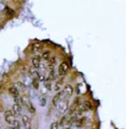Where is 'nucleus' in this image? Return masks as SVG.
Returning <instances> with one entry per match:
<instances>
[{"instance_id":"19","label":"nucleus","mask_w":126,"mask_h":129,"mask_svg":"<svg viewBox=\"0 0 126 129\" xmlns=\"http://www.w3.org/2000/svg\"><path fill=\"white\" fill-rule=\"evenodd\" d=\"M56 64V58L55 57H50V59L48 60V67L51 68V67H54Z\"/></svg>"},{"instance_id":"17","label":"nucleus","mask_w":126,"mask_h":129,"mask_svg":"<svg viewBox=\"0 0 126 129\" xmlns=\"http://www.w3.org/2000/svg\"><path fill=\"white\" fill-rule=\"evenodd\" d=\"M15 85L17 86V88L19 89L20 92H25L26 89H27V85H26L25 83H23V82H17Z\"/></svg>"},{"instance_id":"7","label":"nucleus","mask_w":126,"mask_h":129,"mask_svg":"<svg viewBox=\"0 0 126 129\" xmlns=\"http://www.w3.org/2000/svg\"><path fill=\"white\" fill-rule=\"evenodd\" d=\"M42 57L41 56H39V55H36V56H34L33 58H32V65L35 67V68H37V69H40V67H41V65H42V59H41Z\"/></svg>"},{"instance_id":"24","label":"nucleus","mask_w":126,"mask_h":129,"mask_svg":"<svg viewBox=\"0 0 126 129\" xmlns=\"http://www.w3.org/2000/svg\"><path fill=\"white\" fill-rule=\"evenodd\" d=\"M10 129H16V128H13V127H11V128Z\"/></svg>"},{"instance_id":"23","label":"nucleus","mask_w":126,"mask_h":129,"mask_svg":"<svg viewBox=\"0 0 126 129\" xmlns=\"http://www.w3.org/2000/svg\"><path fill=\"white\" fill-rule=\"evenodd\" d=\"M58 125H59L58 122H53V123H51L49 129H58Z\"/></svg>"},{"instance_id":"12","label":"nucleus","mask_w":126,"mask_h":129,"mask_svg":"<svg viewBox=\"0 0 126 129\" xmlns=\"http://www.w3.org/2000/svg\"><path fill=\"white\" fill-rule=\"evenodd\" d=\"M63 82H64V78H63V77H60L59 80L56 81V83H55V85H54V90H55V92L61 91V88H62V86H63Z\"/></svg>"},{"instance_id":"1","label":"nucleus","mask_w":126,"mask_h":129,"mask_svg":"<svg viewBox=\"0 0 126 129\" xmlns=\"http://www.w3.org/2000/svg\"><path fill=\"white\" fill-rule=\"evenodd\" d=\"M69 108V102H68V99H63L61 102H59L56 106V109H57V112L59 114H64Z\"/></svg>"},{"instance_id":"3","label":"nucleus","mask_w":126,"mask_h":129,"mask_svg":"<svg viewBox=\"0 0 126 129\" xmlns=\"http://www.w3.org/2000/svg\"><path fill=\"white\" fill-rule=\"evenodd\" d=\"M4 117H5V120L8 124H10V126L13 124V122L16 120V115L14 114V112L12 110H6L4 112Z\"/></svg>"},{"instance_id":"15","label":"nucleus","mask_w":126,"mask_h":129,"mask_svg":"<svg viewBox=\"0 0 126 129\" xmlns=\"http://www.w3.org/2000/svg\"><path fill=\"white\" fill-rule=\"evenodd\" d=\"M14 102H15V104H18V105H20V106H22V107L25 106V100H24L21 96L14 97Z\"/></svg>"},{"instance_id":"20","label":"nucleus","mask_w":126,"mask_h":129,"mask_svg":"<svg viewBox=\"0 0 126 129\" xmlns=\"http://www.w3.org/2000/svg\"><path fill=\"white\" fill-rule=\"evenodd\" d=\"M25 106L28 108V109H29L31 112H33V113L35 112V108H34L33 105H32V104L30 103V102H29V101H28V102H26V101H25Z\"/></svg>"},{"instance_id":"4","label":"nucleus","mask_w":126,"mask_h":129,"mask_svg":"<svg viewBox=\"0 0 126 129\" xmlns=\"http://www.w3.org/2000/svg\"><path fill=\"white\" fill-rule=\"evenodd\" d=\"M92 108V105L88 102V101H85L82 104L78 105V108H77V110L80 111V112H84V111H88Z\"/></svg>"},{"instance_id":"16","label":"nucleus","mask_w":126,"mask_h":129,"mask_svg":"<svg viewBox=\"0 0 126 129\" xmlns=\"http://www.w3.org/2000/svg\"><path fill=\"white\" fill-rule=\"evenodd\" d=\"M50 56H51V54H50L49 50H44L42 53V58L44 61H48L50 59Z\"/></svg>"},{"instance_id":"22","label":"nucleus","mask_w":126,"mask_h":129,"mask_svg":"<svg viewBox=\"0 0 126 129\" xmlns=\"http://www.w3.org/2000/svg\"><path fill=\"white\" fill-rule=\"evenodd\" d=\"M40 105H41L42 107H44V106L46 105V99H45V98H42V99H41V101H40Z\"/></svg>"},{"instance_id":"5","label":"nucleus","mask_w":126,"mask_h":129,"mask_svg":"<svg viewBox=\"0 0 126 129\" xmlns=\"http://www.w3.org/2000/svg\"><path fill=\"white\" fill-rule=\"evenodd\" d=\"M62 91H63V94H64V97L66 98V99L71 98L74 93V89L71 85H66V86L64 87V89H63Z\"/></svg>"},{"instance_id":"13","label":"nucleus","mask_w":126,"mask_h":129,"mask_svg":"<svg viewBox=\"0 0 126 129\" xmlns=\"http://www.w3.org/2000/svg\"><path fill=\"white\" fill-rule=\"evenodd\" d=\"M22 122L25 125V127L28 129V127L31 126V117L28 116V115H26V114L22 115Z\"/></svg>"},{"instance_id":"8","label":"nucleus","mask_w":126,"mask_h":129,"mask_svg":"<svg viewBox=\"0 0 126 129\" xmlns=\"http://www.w3.org/2000/svg\"><path fill=\"white\" fill-rule=\"evenodd\" d=\"M8 92H9V94H10L12 97H17V96H20V91H19V89L17 88L16 85H13V86H11L9 89H8Z\"/></svg>"},{"instance_id":"21","label":"nucleus","mask_w":126,"mask_h":129,"mask_svg":"<svg viewBox=\"0 0 126 129\" xmlns=\"http://www.w3.org/2000/svg\"><path fill=\"white\" fill-rule=\"evenodd\" d=\"M11 127H13V128H16V129H20L21 128V122L19 121V120H15L14 122H13V124L11 125Z\"/></svg>"},{"instance_id":"18","label":"nucleus","mask_w":126,"mask_h":129,"mask_svg":"<svg viewBox=\"0 0 126 129\" xmlns=\"http://www.w3.org/2000/svg\"><path fill=\"white\" fill-rule=\"evenodd\" d=\"M39 82H40L39 78H32V85L34 87V89H39V87H40Z\"/></svg>"},{"instance_id":"14","label":"nucleus","mask_w":126,"mask_h":129,"mask_svg":"<svg viewBox=\"0 0 126 129\" xmlns=\"http://www.w3.org/2000/svg\"><path fill=\"white\" fill-rule=\"evenodd\" d=\"M85 121H86V118H85L84 116H81V117H79V118L76 119L74 121L73 125L74 126H77V127H81V126H83L85 124Z\"/></svg>"},{"instance_id":"10","label":"nucleus","mask_w":126,"mask_h":129,"mask_svg":"<svg viewBox=\"0 0 126 129\" xmlns=\"http://www.w3.org/2000/svg\"><path fill=\"white\" fill-rule=\"evenodd\" d=\"M29 74L31 76L32 78H39V75H40V71L35 68L34 66H32L29 68Z\"/></svg>"},{"instance_id":"9","label":"nucleus","mask_w":126,"mask_h":129,"mask_svg":"<svg viewBox=\"0 0 126 129\" xmlns=\"http://www.w3.org/2000/svg\"><path fill=\"white\" fill-rule=\"evenodd\" d=\"M31 49H32V51H33L34 53H37V52H40V51H42V43H32Z\"/></svg>"},{"instance_id":"6","label":"nucleus","mask_w":126,"mask_h":129,"mask_svg":"<svg viewBox=\"0 0 126 129\" xmlns=\"http://www.w3.org/2000/svg\"><path fill=\"white\" fill-rule=\"evenodd\" d=\"M63 99H65L64 94H63V91H59V92H57V94H56L52 99V105L54 106V107H56V106H57V104H58L59 102H61Z\"/></svg>"},{"instance_id":"2","label":"nucleus","mask_w":126,"mask_h":129,"mask_svg":"<svg viewBox=\"0 0 126 129\" xmlns=\"http://www.w3.org/2000/svg\"><path fill=\"white\" fill-rule=\"evenodd\" d=\"M68 70H69V64L66 61H63L62 63H60L57 69V74L59 77H64L65 74L68 72Z\"/></svg>"},{"instance_id":"11","label":"nucleus","mask_w":126,"mask_h":129,"mask_svg":"<svg viewBox=\"0 0 126 129\" xmlns=\"http://www.w3.org/2000/svg\"><path fill=\"white\" fill-rule=\"evenodd\" d=\"M12 111L14 112V114L15 115H21L22 114V106L20 105H18V104H15V105H13V107H12Z\"/></svg>"}]
</instances>
